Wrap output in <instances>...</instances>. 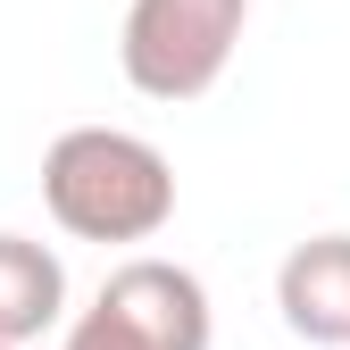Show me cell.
<instances>
[{
	"instance_id": "5",
	"label": "cell",
	"mask_w": 350,
	"mask_h": 350,
	"mask_svg": "<svg viewBox=\"0 0 350 350\" xmlns=\"http://www.w3.org/2000/svg\"><path fill=\"white\" fill-rule=\"evenodd\" d=\"M67 317V267L51 242L0 234V342H42Z\"/></svg>"
},
{
	"instance_id": "6",
	"label": "cell",
	"mask_w": 350,
	"mask_h": 350,
	"mask_svg": "<svg viewBox=\"0 0 350 350\" xmlns=\"http://www.w3.org/2000/svg\"><path fill=\"white\" fill-rule=\"evenodd\" d=\"M0 350H25V342H0Z\"/></svg>"
},
{
	"instance_id": "4",
	"label": "cell",
	"mask_w": 350,
	"mask_h": 350,
	"mask_svg": "<svg viewBox=\"0 0 350 350\" xmlns=\"http://www.w3.org/2000/svg\"><path fill=\"white\" fill-rule=\"evenodd\" d=\"M275 309L300 342L350 350V234H309L275 267Z\"/></svg>"
},
{
	"instance_id": "3",
	"label": "cell",
	"mask_w": 350,
	"mask_h": 350,
	"mask_svg": "<svg viewBox=\"0 0 350 350\" xmlns=\"http://www.w3.org/2000/svg\"><path fill=\"white\" fill-rule=\"evenodd\" d=\"M217 309L208 284L175 258H125L92 292V309L67 325V350H208Z\"/></svg>"
},
{
	"instance_id": "1",
	"label": "cell",
	"mask_w": 350,
	"mask_h": 350,
	"mask_svg": "<svg viewBox=\"0 0 350 350\" xmlns=\"http://www.w3.org/2000/svg\"><path fill=\"white\" fill-rule=\"evenodd\" d=\"M42 208L75 242H150L175 217V167L125 125H67L42 150Z\"/></svg>"
},
{
	"instance_id": "2",
	"label": "cell",
	"mask_w": 350,
	"mask_h": 350,
	"mask_svg": "<svg viewBox=\"0 0 350 350\" xmlns=\"http://www.w3.org/2000/svg\"><path fill=\"white\" fill-rule=\"evenodd\" d=\"M250 0H134L117 33V67L142 100H200L234 67Z\"/></svg>"
}]
</instances>
